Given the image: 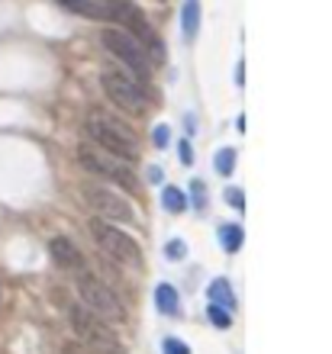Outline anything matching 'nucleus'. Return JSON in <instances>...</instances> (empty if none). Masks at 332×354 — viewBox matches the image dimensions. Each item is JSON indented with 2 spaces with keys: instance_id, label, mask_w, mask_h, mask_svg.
I'll return each instance as SVG.
<instances>
[{
  "instance_id": "f257e3e1",
  "label": "nucleus",
  "mask_w": 332,
  "mask_h": 354,
  "mask_svg": "<svg viewBox=\"0 0 332 354\" xmlns=\"http://www.w3.org/2000/svg\"><path fill=\"white\" fill-rule=\"evenodd\" d=\"M84 129H87V136L94 139V145L107 149L110 155H116V158L130 161V165L139 158V139L126 126H120L113 116H107V113H91Z\"/></svg>"
},
{
  "instance_id": "f03ea898",
  "label": "nucleus",
  "mask_w": 332,
  "mask_h": 354,
  "mask_svg": "<svg viewBox=\"0 0 332 354\" xmlns=\"http://www.w3.org/2000/svg\"><path fill=\"white\" fill-rule=\"evenodd\" d=\"M78 293H81L84 306L91 309L97 319L110 322V326L126 322V306L120 303V297H116L103 280L94 277V274H78Z\"/></svg>"
},
{
  "instance_id": "7ed1b4c3",
  "label": "nucleus",
  "mask_w": 332,
  "mask_h": 354,
  "mask_svg": "<svg viewBox=\"0 0 332 354\" xmlns=\"http://www.w3.org/2000/svg\"><path fill=\"white\" fill-rule=\"evenodd\" d=\"M91 239L97 245H101L103 254H110L113 261L126 264V268H139L142 264V252H139V245L132 235H126L123 229H116L113 223H107V219H91Z\"/></svg>"
},
{
  "instance_id": "20e7f679",
  "label": "nucleus",
  "mask_w": 332,
  "mask_h": 354,
  "mask_svg": "<svg viewBox=\"0 0 332 354\" xmlns=\"http://www.w3.org/2000/svg\"><path fill=\"white\" fill-rule=\"evenodd\" d=\"M78 165H81L87 174L107 177L113 184H123L126 190L136 187V171H132V165L116 158V155H110V151H101V149H94V145H81V149H78Z\"/></svg>"
},
{
  "instance_id": "39448f33",
  "label": "nucleus",
  "mask_w": 332,
  "mask_h": 354,
  "mask_svg": "<svg viewBox=\"0 0 332 354\" xmlns=\"http://www.w3.org/2000/svg\"><path fill=\"white\" fill-rule=\"evenodd\" d=\"M71 322H74V332L81 335V342L91 348L94 354H123V345L116 342L107 322L97 319L87 306H74L71 309Z\"/></svg>"
},
{
  "instance_id": "423d86ee",
  "label": "nucleus",
  "mask_w": 332,
  "mask_h": 354,
  "mask_svg": "<svg viewBox=\"0 0 332 354\" xmlns=\"http://www.w3.org/2000/svg\"><path fill=\"white\" fill-rule=\"evenodd\" d=\"M107 10H110V17L120 23L123 32H130L136 42L148 46L146 52H152V58H155V62H161V58H165V52H161V39L155 36V29L148 26V19L142 17L132 3H126V0H110V3H107Z\"/></svg>"
},
{
  "instance_id": "0eeeda50",
  "label": "nucleus",
  "mask_w": 332,
  "mask_h": 354,
  "mask_svg": "<svg viewBox=\"0 0 332 354\" xmlns=\"http://www.w3.org/2000/svg\"><path fill=\"white\" fill-rule=\"evenodd\" d=\"M101 42L110 48V55L120 58L136 77H148V52L142 42H136V39L130 36V32H123V29H103Z\"/></svg>"
},
{
  "instance_id": "6e6552de",
  "label": "nucleus",
  "mask_w": 332,
  "mask_h": 354,
  "mask_svg": "<svg viewBox=\"0 0 332 354\" xmlns=\"http://www.w3.org/2000/svg\"><path fill=\"white\" fill-rule=\"evenodd\" d=\"M101 84H103V93H107V97H110L120 110H126V113H146V106H148L146 91H142V87H139L130 75H120V71H103Z\"/></svg>"
},
{
  "instance_id": "1a4fd4ad",
  "label": "nucleus",
  "mask_w": 332,
  "mask_h": 354,
  "mask_svg": "<svg viewBox=\"0 0 332 354\" xmlns=\"http://www.w3.org/2000/svg\"><path fill=\"white\" fill-rule=\"evenodd\" d=\"M84 200L94 206V213L107 223H132V209L120 194L103 190V187H84Z\"/></svg>"
},
{
  "instance_id": "9d476101",
  "label": "nucleus",
  "mask_w": 332,
  "mask_h": 354,
  "mask_svg": "<svg viewBox=\"0 0 332 354\" xmlns=\"http://www.w3.org/2000/svg\"><path fill=\"white\" fill-rule=\"evenodd\" d=\"M49 252H52V258H55V264H58V268L81 270V264H84L81 252L74 248V242H68L65 235H58V239H52V245H49Z\"/></svg>"
},
{
  "instance_id": "9b49d317",
  "label": "nucleus",
  "mask_w": 332,
  "mask_h": 354,
  "mask_svg": "<svg viewBox=\"0 0 332 354\" xmlns=\"http://www.w3.org/2000/svg\"><path fill=\"white\" fill-rule=\"evenodd\" d=\"M62 10H68V13H81V17H91V19H107L110 17V10H107V3H101V0H55Z\"/></svg>"
},
{
  "instance_id": "f8f14e48",
  "label": "nucleus",
  "mask_w": 332,
  "mask_h": 354,
  "mask_svg": "<svg viewBox=\"0 0 332 354\" xmlns=\"http://www.w3.org/2000/svg\"><path fill=\"white\" fill-rule=\"evenodd\" d=\"M197 26H200V0H184V10H181V32H184L187 42L197 36Z\"/></svg>"
},
{
  "instance_id": "ddd939ff",
  "label": "nucleus",
  "mask_w": 332,
  "mask_h": 354,
  "mask_svg": "<svg viewBox=\"0 0 332 354\" xmlns=\"http://www.w3.org/2000/svg\"><path fill=\"white\" fill-rule=\"evenodd\" d=\"M155 306H158V313H165V316H181V306H177V290L171 287V283L155 287Z\"/></svg>"
},
{
  "instance_id": "4468645a",
  "label": "nucleus",
  "mask_w": 332,
  "mask_h": 354,
  "mask_svg": "<svg viewBox=\"0 0 332 354\" xmlns=\"http://www.w3.org/2000/svg\"><path fill=\"white\" fill-rule=\"evenodd\" d=\"M242 239H245V232H242V225L239 223H226L220 225V245L226 248L229 254H236L242 248Z\"/></svg>"
},
{
  "instance_id": "2eb2a0df",
  "label": "nucleus",
  "mask_w": 332,
  "mask_h": 354,
  "mask_svg": "<svg viewBox=\"0 0 332 354\" xmlns=\"http://www.w3.org/2000/svg\"><path fill=\"white\" fill-rule=\"evenodd\" d=\"M210 299H213V306H222V309L236 306V293H232L229 280H213L210 283Z\"/></svg>"
},
{
  "instance_id": "dca6fc26",
  "label": "nucleus",
  "mask_w": 332,
  "mask_h": 354,
  "mask_svg": "<svg viewBox=\"0 0 332 354\" xmlns=\"http://www.w3.org/2000/svg\"><path fill=\"white\" fill-rule=\"evenodd\" d=\"M161 203H165L168 213H184V194L177 190V187H165V194H161Z\"/></svg>"
},
{
  "instance_id": "f3484780",
  "label": "nucleus",
  "mask_w": 332,
  "mask_h": 354,
  "mask_svg": "<svg viewBox=\"0 0 332 354\" xmlns=\"http://www.w3.org/2000/svg\"><path fill=\"white\" fill-rule=\"evenodd\" d=\"M213 168L220 171L222 177L232 174V168H236V149H220V151H216V158H213Z\"/></svg>"
},
{
  "instance_id": "a211bd4d",
  "label": "nucleus",
  "mask_w": 332,
  "mask_h": 354,
  "mask_svg": "<svg viewBox=\"0 0 332 354\" xmlns=\"http://www.w3.org/2000/svg\"><path fill=\"white\" fill-rule=\"evenodd\" d=\"M207 313H210V322H213L216 328H229V326H232L229 309H222V306H210Z\"/></svg>"
},
{
  "instance_id": "6ab92c4d",
  "label": "nucleus",
  "mask_w": 332,
  "mask_h": 354,
  "mask_svg": "<svg viewBox=\"0 0 332 354\" xmlns=\"http://www.w3.org/2000/svg\"><path fill=\"white\" fill-rule=\"evenodd\" d=\"M184 254H187V245L181 242V239H171V242L165 245V258H168V261H184Z\"/></svg>"
},
{
  "instance_id": "aec40b11",
  "label": "nucleus",
  "mask_w": 332,
  "mask_h": 354,
  "mask_svg": "<svg viewBox=\"0 0 332 354\" xmlns=\"http://www.w3.org/2000/svg\"><path fill=\"white\" fill-rule=\"evenodd\" d=\"M161 351H165V354H191V348H187L181 338H165Z\"/></svg>"
},
{
  "instance_id": "412c9836",
  "label": "nucleus",
  "mask_w": 332,
  "mask_h": 354,
  "mask_svg": "<svg viewBox=\"0 0 332 354\" xmlns=\"http://www.w3.org/2000/svg\"><path fill=\"white\" fill-rule=\"evenodd\" d=\"M226 200H229V206H232V209H245V196H242V190H239V187H232L229 194H226Z\"/></svg>"
},
{
  "instance_id": "4be33fe9",
  "label": "nucleus",
  "mask_w": 332,
  "mask_h": 354,
  "mask_svg": "<svg viewBox=\"0 0 332 354\" xmlns=\"http://www.w3.org/2000/svg\"><path fill=\"white\" fill-rule=\"evenodd\" d=\"M194 206H197V209H203V206H207V187L197 184V180H194Z\"/></svg>"
},
{
  "instance_id": "5701e85b",
  "label": "nucleus",
  "mask_w": 332,
  "mask_h": 354,
  "mask_svg": "<svg viewBox=\"0 0 332 354\" xmlns=\"http://www.w3.org/2000/svg\"><path fill=\"white\" fill-rule=\"evenodd\" d=\"M155 145H168V126H158L155 129Z\"/></svg>"
},
{
  "instance_id": "b1692460",
  "label": "nucleus",
  "mask_w": 332,
  "mask_h": 354,
  "mask_svg": "<svg viewBox=\"0 0 332 354\" xmlns=\"http://www.w3.org/2000/svg\"><path fill=\"white\" fill-rule=\"evenodd\" d=\"M181 161H184V165L194 161V155H191V142H181Z\"/></svg>"
},
{
  "instance_id": "393cba45",
  "label": "nucleus",
  "mask_w": 332,
  "mask_h": 354,
  "mask_svg": "<svg viewBox=\"0 0 332 354\" xmlns=\"http://www.w3.org/2000/svg\"><path fill=\"white\" fill-rule=\"evenodd\" d=\"M148 180H152V184H158V180H161V171H158V168H148Z\"/></svg>"
}]
</instances>
